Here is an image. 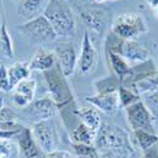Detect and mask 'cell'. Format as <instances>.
Returning a JSON list of instances; mask_svg holds the SVG:
<instances>
[{"label": "cell", "mask_w": 158, "mask_h": 158, "mask_svg": "<svg viewBox=\"0 0 158 158\" xmlns=\"http://www.w3.org/2000/svg\"><path fill=\"white\" fill-rule=\"evenodd\" d=\"M43 15L57 37H72L76 33V17L69 0H49Z\"/></svg>", "instance_id": "cell-1"}, {"label": "cell", "mask_w": 158, "mask_h": 158, "mask_svg": "<svg viewBox=\"0 0 158 158\" xmlns=\"http://www.w3.org/2000/svg\"><path fill=\"white\" fill-rule=\"evenodd\" d=\"M105 51L113 52L123 57L131 67L142 64L151 60L148 49L137 39H122L114 33H109L104 42Z\"/></svg>", "instance_id": "cell-2"}, {"label": "cell", "mask_w": 158, "mask_h": 158, "mask_svg": "<svg viewBox=\"0 0 158 158\" xmlns=\"http://www.w3.org/2000/svg\"><path fill=\"white\" fill-rule=\"evenodd\" d=\"M94 147L96 151L108 148H127L134 151L130 142V134L120 127L110 123H101L94 140Z\"/></svg>", "instance_id": "cell-3"}, {"label": "cell", "mask_w": 158, "mask_h": 158, "mask_svg": "<svg viewBox=\"0 0 158 158\" xmlns=\"http://www.w3.org/2000/svg\"><path fill=\"white\" fill-rule=\"evenodd\" d=\"M42 73L49 91V96L55 100L58 109L61 110V108L70 105L73 101L72 90L67 82V77H64L62 75L57 63L51 70Z\"/></svg>", "instance_id": "cell-4"}, {"label": "cell", "mask_w": 158, "mask_h": 158, "mask_svg": "<svg viewBox=\"0 0 158 158\" xmlns=\"http://www.w3.org/2000/svg\"><path fill=\"white\" fill-rule=\"evenodd\" d=\"M31 131L42 153L47 154L60 149V144H61L60 130L57 123H55L52 119L33 123Z\"/></svg>", "instance_id": "cell-5"}, {"label": "cell", "mask_w": 158, "mask_h": 158, "mask_svg": "<svg viewBox=\"0 0 158 158\" xmlns=\"http://www.w3.org/2000/svg\"><path fill=\"white\" fill-rule=\"evenodd\" d=\"M147 32L146 20L137 13H124L111 23V33L122 39H137Z\"/></svg>", "instance_id": "cell-6"}, {"label": "cell", "mask_w": 158, "mask_h": 158, "mask_svg": "<svg viewBox=\"0 0 158 158\" xmlns=\"http://www.w3.org/2000/svg\"><path fill=\"white\" fill-rule=\"evenodd\" d=\"M18 31L22 34L27 35L33 43L41 44V46L52 43L57 39V34L55 29L52 28L51 23L47 20L44 15L27 20L25 23L19 25Z\"/></svg>", "instance_id": "cell-7"}, {"label": "cell", "mask_w": 158, "mask_h": 158, "mask_svg": "<svg viewBox=\"0 0 158 158\" xmlns=\"http://www.w3.org/2000/svg\"><path fill=\"white\" fill-rule=\"evenodd\" d=\"M127 120L131 130H147L154 133V118L143 100H139L124 109Z\"/></svg>", "instance_id": "cell-8"}, {"label": "cell", "mask_w": 158, "mask_h": 158, "mask_svg": "<svg viewBox=\"0 0 158 158\" xmlns=\"http://www.w3.org/2000/svg\"><path fill=\"white\" fill-rule=\"evenodd\" d=\"M53 53L56 57V63L60 67L62 75L64 77H70L71 75H73L78 62L76 46L72 42H61L55 47Z\"/></svg>", "instance_id": "cell-9"}, {"label": "cell", "mask_w": 158, "mask_h": 158, "mask_svg": "<svg viewBox=\"0 0 158 158\" xmlns=\"http://www.w3.org/2000/svg\"><path fill=\"white\" fill-rule=\"evenodd\" d=\"M111 13L106 8L95 6V5H87L81 10V18L87 27L98 34H102L105 28L110 23Z\"/></svg>", "instance_id": "cell-10"}, {"label": "cell", "mask_w": 158, "mask_h": 158, "mask_svg": "<svg viewBox=\"0 0 158 158\" xmlns=\"http://www.w3.org/2000/svg\"><path fill=\"white\" fill-rule=\"evenodd\" d=\"M98 66V51L93 43L89 31L86 29L84 32V38L81 43V52L78 55V62L77 69L82 75H90L93 73Z\"/></svg>", "instance_id": "cell-11"}, {"label": "cell", "mask_w": 158, "mask_h": 158, "mask_svg": "<svg viewBox=\"0 0 158 158\" xmlns=\"http://www.w3.org/2000/svg\"><path fill=\"white\" fill-rule=\"evenodd\" d=\"M23 111L29 118L32 116L34 119V123H37L42 120H49L52 118H55L58 114L60 109L51 96H44L39 100L32 101L27 108L23 109Z\"/></svg>", "instance_id": "cell-12"}, {"label": "cell", "mask_w": 158, "mask_h": 158, "mask_svg": "<svg viewBox=\"0 0 158 158\" xmlns=\"http://www.w3.org/2000/svg\"><path fill=\"white\" fill-rule=\"evenodd\" d=\"M85 101L91 104L99 111L106 114V115H114L120 109L119 108V98H118V89L98 91V94L94 96H86Z\"/></svg>", "instance_id": "cell-13"}, {"label": "cell", "mask_w": 158, "mask_h": 158, "mask_svg": "<svg viewBox=\"0 0 158 158\" xmlns=\"http://www.w3.org/2000/svg\"><path fill=\"white\" fill-rule=\"evenodd\" d=\"M37 90V82L34 78H25L20 81L14 89L11 90V100L13 104L18 108H27L28 105L34 100Z\"/></svg>", "instance_id": "cell-14"}, {"label": "cell", "mask_w": 158, "mask_h": 158, "mask_svg": "<svg viewBox=\"0 0 158 158\" xmlns=\"http://www.w3.org/2000/svg\"><path fill=\"white\" fill-rule=\"evenodd\" d=\"M17 137H18L19 154L22 158H39L41 157L42 151L39 149L38 144L35 143L32 135L31 128L24 127Z\"/></svg>", "instance_id": "cell-15"}, {"label": "cell", "mask_w": 158, "mask_h": 158, "mask_svg": "<svg viewBox=\"0 0 158 158\" xmlns=\"http://www.w3.org/2000/svg\"><path fill=\"white\" fill-rule=\"evenodd\" d=\"M49 0H22L18 3L17 13L27 20L43 15Z\"/></svg>", "instance_id": "cell-16"}, {"label": "cell", "mask_w": 158, "mask_h": 158, "mask_svg": "<svg viewBox=\"0 0 158 158\" xmlns=\"http://www.w3.org/2000/svg\"><path fill=\"white\" fill-rule=\"evenodd\" d=\"M55 64H56V57H55L53 51L39 47L34 53L32 61L29 62V69H31V71L46 72V71L51 70Z\"/></svg>", "instance_id": "cell-17"}, {"label": "cell", "mask_w": 158, "mask_h": 158, "mask_svg": "<svg viewBox=\"0 0 158 158\" xmlns=\"http://www.w3.org/2000/svg\"><path fill=\"white\" fill-rule=\"evenodd\" d=\"M105 57H106L109 70L113 71L114 76L118 77V80L120 81V84H123L125 78L131 75V66H129L123 57H120L116 53H113V52H109V51H105Z\"/></svg>", "instance_id": "cell-18"}, {"label": "cell", "mask_w": 158, "mask_h": 158, "mask_svg": "<svg viewBox=\"0 0 158 158\" xmlns=\"http://www.w3.org/2000/svg\"><path fill=\"white\" fill-rule=\"evenodd\" d=\"M73 114L80 119V122L82 124H85L87 128H90L91 130L96 134L98 130L101 125V116H100V111L94 108L93 105L91 106H81L73 110Z\"/></svg>", "instance_id": "cell-19"}, {"label": "cell", "mask_w": 158, "mask_h": 158, "mask_svg": "<svg viewBox=\"0 0 158 158\" xmlns=\"http://www.w3.org/2000/svg\"><path fill=\"white\" fill-rule=\"evenodd\" d=\"M130 142L133 144V148L139 149L140 152H144L146 149L151 148L152 146L158 143V135L152 131L147 130H131L130 133Z\"/></svg>", "instance_id": "cell-20"}, {"label": "cell", "mask_w": 158, "mask_h": 158, "mask_svg": "<svg viewBox=\"0 0 158 158\" xmlns=\"http://www.w3.org/2000/svg\"><path fill=\"white\" fill-rule=\"evenodd\" d=\"M96 134L90 128H87L81 122L76 127H73L70 131V139L72 144H87V146H93L95 140Z\"/></svg>", "instance_id": "cell-21"}, {"label": "cell", "mask_w": 158, "mask_h": 158, "mask_svg": "<svg viewBox=\"0 0 158 158\" xmlns=\"http://www.w3.org/2000/svg\"><path fill=\"white\" fill-rule=\"evenodd\" d=\"M31 69L28 62H15L14 64H11L10 67H8V76L11 87L14 89L20 81L25 80V78L31 77Z\"/></svg>", "instance_id": "cell-22"}, {"label": "cell", "mask_w": 158, "mask_h": 158, "mask_svg": "<svg viewBox=\"0 0 158 158\" xmlns=\"http://www.w3.org/2000/svg\"><path fill=\"white\" fill-rule=\"evenodd\" d=\"M0 53L5 58L14 57V48H13L11 37L6 28L5 15H3V20H2V24H0Z\"/></svg>", "instance_id": "cell-23"}, {"label": "cell", "mask_w": 158, "mask_h": 158, "mask_svg": "<svg viewBox=\"0 0 158 158\" xmlns=\"http://www.w3.org/2000/svg\"><path fill=\"white\" fill-rule=\"evenodd\" d=\"M118 98H119V108L120 109H125V108L130 106L131 104L142 100L140 96L137 95L133 90L125 87L122 84L119 85V87H118Z\"/></svg>", "instance_id": "cell-24"}, {"label": "cell", "mask_w": 158, "mask_h": 158, "mask_svg": "<svg viewBox=\"0 0 158 158\" xmlns=\"http://www.w3.org/2000/svg\"><path fill=\"white\" fill-rule=\"evenodd\" d=\"M24 125L18 122L13 123H0V139H10L13 137H17Z\"/></svg>", "instance_id": "cell-25"}, {"label": "cell", "mask_w": 158, "mask_h": 158, "mask_svg": "<svg viewBox=\"0 0 158 158\" xmlns=\"http://www.w3.org/2000/svg\"><path fill=\"white\" fill-rule=\"evenodd\" d=\"M19 147L9 139H0V158H18Z\"/></svg>", "instance_id": "cell-26"}, {"label": "cell", "mask_w": 158, "mask_h": 158, "mask_svg": "<svg viewBox=\"0 0 158 158\" xmlns=\"http://www.w3.org/2000/svg\"><path fill=\"white\" fill-rule=\"evenodd\" d=\"M143 102L149 109L153 118H158V89L153 93L146 95V99L143 100Z\"/></svg>", "instance_id": "cell-27"}, {"label": "cell", "mask_w": 158, "mask_h": 158, "mask_svg": "<svg viewBox=\"0 0 158 158\" xmlns=\"http://www.w3.org/2000/svg\"><path fill=\"white\" fill-rule=\"evenodd\" d=\"M13 87L9 81V76H8V67L4 64L0 66V91L3 93H9L11 91Z\"/></svg>", "instance_id": "cell-28"}, {"label": "cell", "mask_w": 158, "mask_h": 158, "mask_svg": "<svg viewBox=\"0 0 158 158\" xmlns=\"http://www.w3.org/2000/svg\"><path fill=\"white\" fill-rule=\"evenodd\" d=\"M13 122H18V114L8 106H3L0 109V123H13Z\"/></svg>", "instance_id": "cell-29"}, {"label": "cell", "mask_w": 158, "mask_h": 158, "mask_svg": "<svg viewBox=\"0 0 158 158\" xmlns=\"http://www.w3.org/2000/svg\"><path fill=\"white\" fill-rule=\"evenodd\" d=\"M142 157L143 158H158V143L152 146L151 148L146 149L144 152H142Z\"/></svg>", "instance_id": "cell-30"}, {"label": "cell", "mask_w": 158, "mask_h": 158, "mask_svg": "<svg viewBox=\"0 0 158 158\" xmlns=\"http://www.w3.org/2000/svg\"><path fill=\"white\" fill-rule=\"evenodd\" d=\"M147 3L151 6V9H154L156 6H158V0H147Z\"/></svg>", "instance_id": "cell-31"}, {"label": "cell", "mask_w": 158, "mask_h": 158, "mask_svg": "<svg viewBox=\"0 0 158 158\" xmlns=\"http://www.w3.org/2000/svg\"><path fill=\"white\" fill-rule=\"evenodd\" d=\"M153 10V14H154V17L158 19V6H156L154 9H152Z\"/></svg>", "instance_id": "cell-32"}, {"label": "cell", "mask_w": 158, "mask_h": 158, "mask_svg": "<svg viewBox=\"0 0 158 158\" xmlns=\"http://www.w3.org/2000/svg\"><path fill=\"white\" fill-rule=\"evenodd\" d=\"M3 106H4V98H3V95H0V109Z\"/></svg>", "instance_id": "cell-33"}, {"label": "cell", "mask_w": 158, "mask_h": 158, "mask_svg": "<svg viewBox=\"0 0 158 158\" xmlns=\"http://www.w3.org/2000/svg\"><path fill=\"white\" fill-rule=\"evenodd\" d=\"M94 2H95L96 4H102V3H105V2H108V0H94Z\"/></svg>", "instance_id": "cell-34"}, {"label": "cell", "mask_w": 158, "mask_h": 158, "mask_svg": "<svg viewBox=\"0 0 158 158\" xmlns=\"http://www.w3.org/2000/svg\"><path fill=\"white\" fill-rule=\"evenodd\" d=\"M14 2H17V3H19V2H22V0H14Z\"/></svg>", "instance_id": "cell-35"}, {"label": "cell", "mask_w": 158, "mask_h": 158, "mask_svg": "<svg viewBox=\"0 0 158 158\" xmlns=\"http://www.w3.org/2000/svg\"><path fill=\"white\" fill-rule=\"evenodd\" d=\"M2 2H3V0H0V6H2Z\"/></svg>", "instance_id": "cell-36"}, {"label": "cell", "mask_w": 158, "mask_h": 158, "mask_svg": "<svg viewBox=\"0 0 158 158\" xmlns=\"http://www.w3.org/2000/svg\"><path fill=\"white\" fill-rule=\"evenodd\" d=\"M139 158H143V157H142V156H140V157H139Z\"/></svg>", "instance_id": "cell-37"}]
</instances>
